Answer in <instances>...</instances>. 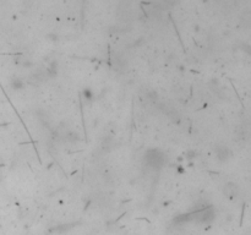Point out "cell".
<instances>
[{"instance_id":"6da1fadb","label":"cell","mask_w":251,"mask_h":235,"mask_svg":"<svg viewBox=\"0 0 251 235\" xmlns=\"http://www.w3.org/2000/svg\"><path fill=\"white\" fill-rule=\"evenodd\" d=\"M144 159L146 165L152 170H159L165 164V155L159 149H148Z\"/></svg>"},{"instance_id":"7a4b0ae2","label":"cell","mask_w":251,"mask_h":235,"mask_svg":"<svg viewBox=\"0 0 251 235\" xmlns=\"http://www.w3.org/2000/svg\"><path fill=\"white\" fill-rule=\"evenodd\" d=\"M214 152H216V155H217V159L221 161V162H227L231 157V151L227 146H223V145L217 146Z\"/></svg>"},{"instance_id":"3957f363","label":"cell","mask_w":251,"mask_h":235,"mask_svg":"<svg viewBox=\"0 0 251 235\" xmlns=\"http://www.w3.org/2000/svg\"><path fill=\"white\" fill-rule=\"evenodd\" d=\"M223 192L227 197H234L235 195L238 194V186L235 185L234 182H228L225 184L224 189H223Z\"/></svg>"},{"instance_id":"277c9868","label":"cell","mask_w":251,"mask_h":235,"mask_svg":"<svg viewBox=\"0 0 251 235\" xmlns=\"http://www.w3.org/2000/svg\"><path fill=\"white\" fill-rule=\"evenodd\" d=\"M11 86H12L14 89H22V88L25 87V82L21 80V78L15 77L14 80L11 81Z\"/></svg>"},{"instance_id":"5b68a950","label":"cell","mask_w":251,"mask_h":235,"mask_svg":"<svg viewBox=\"0 0 251 235\" xmlns=\"http://www.w3.org/2000/svg\"><path fill=\"white\" fill-rule=\"evenodd\" d=\"M83 97H85V99L91 101V99L93 98V92H92L89 88H86V89L83 91Z\"/></svg>"},{"instance_id":"8992f818","label":"cell","mask_w":251,"mask_h":235,"mask_svg":"<svg viewBox=\"0 0 251 235\" xmlns=\"http://www.w3.org/2000/svg\"><path fill=\"white\" fill-rule=\"evenodd\" d=\"M241 49H243L245 53H247L249 55H251V45H250V44H246V43L241 44Z\"/></svg>"},{"instance_id":"52a82bcc","label":"cell","mask_w":251,"mask_h":235,"mask_svg":"<svg viewBox=\"0 0 251 235\" xmlns=\"http://www.w3.org/2000/svg\"><path fill=\"white\" fill-rule=\"evenodd\" d=\"M177 2H178V0H165V3H168V4H170V5H174Z\"/></svg>"},{"instance_id":"ba28073f","label":"cell","mask_w":251,"mask_h":235,"mask_svg":"<svg viewBox=\"0 0 251 235\" xmlns=\"http://www.w3.org/2000/svg\"><path fill=\"white\" fill-rule=\"evenodd\" d=\"M178 171H179V173L181 174V173H184V171H185V170H184V169H183L181 167H179V168H178Z\"/></svg>"}]
</instances>
